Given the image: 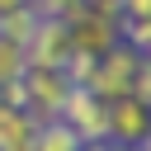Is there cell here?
Wrapping results in <instances>:
<instances>
[{"label":"cell","mask_w":151,"mask_h":151,"mask_svg":"<svg viewBox=\"0 0 151 151\" xmlns=\"http://www.w3.org/2000/svg\"><path fill=\"white\" fill-rule=\"evenodd\" d=\"M19 80H24V113H33L38 123H47V118L61 113V104L71 94V80L57 66H28Z\"/></svg>","instance_id":"cell-1"},{"label":"cell","mask_w":151,"mask_h":151,"mask_svg":"<svg viewBox=\"0 0 151 151\" xmlns=\"http://www.w3.org/2000/svg\"><path fill=\"white\" fill-rule=\"evenodd\" d=\"M66 28H71V52H85V57H94V61L123 42L118 19H113V14H99V9H90V5H80V14L66 19Z\"/></svg>","instance_id":"cell-2"},{"label":"cell","mask_w":151,"mask_h":151,"mask_svg":"<svg viewBox=\"0 0 151 151\" xmlns=\"http://www.w3.org/2000/svg\"><path fill=\"white\" fill-rule=\"evenodd\" d=\"M137 52L127 47V42H118L113 52H104L99 61H94V80H90V94L94 99H104V104H113V99H123V94H132V76H137Z\"/></svg>","instance_id":"cell-3"},{"label":"cell","mask_w":151,"mask_h":151,"mask_svg":"<svg viewBox=\"0 0 151 151\" xmlns=\"http://www.w3.org/2000/svg\"><path fill=\"white\" fill-rule=\"evenodd\" d=\"M57 118H61L80 142H109V104L94 99L90 90H71Z\"/></svg>","instance_id":"cell-4"},{"label":"cell","mask_w":151,"mask_h":151,"mask_svg":"<svg viewBox=\"0 0 151 151\" xmlns=\"http://www.w3.org/2000/svg\"><path fill=\"white\" fill-rule=\"evenodd\" d=\"M151 137V104H142L137 94H123L109 104V142L113 146H142Z\"/></svg>","instance_id":"cell-5"},{"label":"cell","mask_w":151,"mask_h":151,"mask_svg":"<svg viewBox=\"0 0 151 151\" xmlns=\"http://www.w3.org/2000/svg\"><path fill=\"white\" fill-rule=\"evenodd\" d=\"M24 57H28V66H57L61 71V61L71 57V28H66V19H38L33 38L24 42Z\"/></svg>","instance_id":"cell-6"},{"label":"cell","mask_w":151,"mask_h":151,"mask_svg":"<svg viewBox=\"0 0 151 151\" xmlns=\"http://www.w3.org/2000/svg\"><path fill=\"white\" fill-rule=\"evenodd\" d=\"M33 132H38L33 113L0 104V151H33Z\"/></svg>","instance_id":"cell-7"},{"label":"cell","mask_w":151,"mask_h":151,"mask_svg":"<svg viewBox=\"0 0 151 151\" xmlns=\"http://www.w3.org/2000/svg\"><path fill=\"white\" fill-rule=\"evenodd\" d=\"M85 142L61 123V118H47V123H38V132H33V151H80Z\"/></svg>","instance_id":"cell-8"},{"label":"cell","mask_w":151,"mask_h":151,"mask_svg":"<svg viewBox=\"0 0 151 151\" xmlns=\"http://www.w3.org/2000/svg\"><path fill=\"white\" fill-rule=\"evenodd\" d=\"M33 28H38L33 5H28V9H19V14H9V19H0V38H9V42H19V47L33 38Z\"/></svg>","instance_id":"cell-9"},{"label":"cell","mask_w":151,"mask_h":151,"mask_svg":"<svg viewBox=\"0 0 151 151\" xmlns=\"http://www.w3.org/2000/svg\"><path fill=\"white\" fill-rule=\"evenodd\" d=\"M24 71H28V57H24V47H19V42H9V38H0V85L19 80Z\"/></svg>","instance_id":"cell-10"},{"label":"cell","mask_w":151,"mask_h":151,"mask_svg":"<svg viewBox=\"0 0 151 151\" xmlns=\"http://www.w3.org/2000/svg\"><path fill=\"white\" fill-rule=\"evenodd\" d=\"M132 94H137L142 104H151V57H142V61H137V76H132Z\"/></svg>","instance_id":"cell-11"},{"label":"cell","mask_w":151,"mask_h":151,"mask_svg":"<svg viewBox=\"0 0 151 151\" xmlns=\"http://www.w3.org/2000/svg\"><path fill=\"white\" fill-rule=\"evenodd\" d=\"M19 9H28V0H0V19H9V14H19Z\"/></svg>","instance_id":"cell-12"},{"label":"cell","mask_w":151,"mask_h":151,"mask_svg":"<svg viewBox=\"0 0 151 151\" xmlns=\"http://www.w3.org/2000/svg\"><path fill=\"white\" fill-rule=\"evenodd\" d=\"M85 5L99 9V14H113V19H118V0H85Z\"/></svg>","instance_id":"cell-13"},{"label":"cell","mask_w":151,"mask_h":151,"mask_svg":"<svg viewBox=\"0 0 151 151\" xmlns=\"http://www.w3.org/2000/svg\"><path fill=\"white\" fill-rule=\"evenodd\" d=\"M80 151H109V142H85Z\"/></svg>","instance_id":"cell-14"},{"label":"cell","mask_w":151,"mask_h":151,"mask_svg":"<svg viewBox=\"0 0 151 151\" xmlns=\"http://www.w3.org/2000/svg\"><path fill=\"white\" fill-rule=\"evenodd\" d=\"M109 151H142V146H113V142H109Z\"/></svg>","instance_id":"cell-15"}]
</instances>
